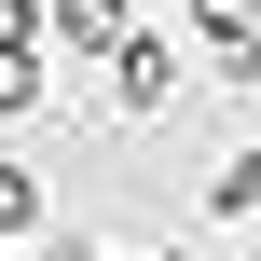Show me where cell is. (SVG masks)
I'll return each mask as SVG.
<instances>
[{
    "label": "cell",
    "instance_id": "obj_8",
    "mask_svg": "<svg viewBox=\"0 0 261 261\" xmlns=\"http://www.w3.org/2000/svg\"><path fill=\"white\" fill-rule=\"evenodd\" d=\"M0 41H41V0H0Z\"/></svg>",
    "mask_w": 261,
    "mask_h": 261
},
{
    "label": "cell",
    "instance_id": "obj_10",
    "mask_svg": "<svg viewBox=\"0 0 261 261\" xmlns=\"http://www.w3.org/2000/svg\"><path fill=\"white\" fill-rule=\"evenodd\" d=\"M248 261H261V248H248Z\"/></svg>",
    "mask_w": 261,
    "mask_h": 261
},
{
    "label": "cell",
    "instance_id": "obj_3",
    "mask_svg": "<svg viewBox=\"0 0 261 261\" xmlns=\"http://www.w3.org/2000/svg\"><path fill=\"white\" fill-rule=\"evenodd\" d=\"M0 248H41V165L0 151Z\"/></svg>",
    "mask_w": 261,
    "mask_h": 261
},
{
    "label": "cell",
    "instance_id": "obj_4",
    "mask_svg": "<svg viewBox=\"0 0 261 261\" xmlns=\"http://www.w3.org/2000/svg\"><path fill=\"white\" fill-rule=\"evenodd\" d=\"M41 110V41H0V124Z\"/></svg>",
    "mask_w": 261,
    "mask_h": 261
},
{
    "label": "cell",
    "instance_id": "obj_5",
    "mask_svg": "<svg viewBox=\"0 0 261 261\" xmlns=\"http://www.w3.org/2000/svg\"><path fill=\"white\" fill-rule=\"evenodd\" d=\"M206 83H261V28H206Z\"/></svg>",
    "mask_w": 261,
    "mask_h": 261
},
{
    "label": "cell",
    "instance_id": "obj_7",
    "mask_svg": "<svg viewBox=\"0 0 261 261\" xmlns=\"http://www.w3.org/2000/svg\"><path fill=\"white\" fill-rule=\"evenodd\" d=\"M179 14H206V28H261V0H179Z\"/></svg>",
    "mask_w": 261,
    "mask_h": 261
},
{
    "label": "cell",
    "instance_id": "obj_1",
    "mask_svg": "<svg viewBox=\"0 0 261 261\" xmlns=\"http://www.w3.org/2000/svg\"><path fill=\"white\" fill-rule=\"evenodd\" d=\"M110 69H124L110 96H124L138 124H151V110H179V41H165V28H124V55H110Z\"/></svg>",
    "mask_w": 261,
    "mask_h": 261
},
{
    "label": "cell",
    "instance_id": "obj_6",
    "mask_svg": "<svg viewBox=\"0 0 261 261\" xmlns=\"http://www.w3.org/2000/svg\"><path fill=\"white\" fill-rule=\"evenodd\" d=\"M206 206H234V220H261V138L234 151V165H220V179H206Z\"/></svg>",
    "mask_w": 261,
    "mask_h": 261
},
{
    "label": "cell",
    "instance_id": "obj_9",
    "mask_svg": "<svg viewBox=\"0 0 261 261\" xmlns=\"http://www.w3.org/2000/svg\"><path fill=\"white\" fill-rule=\"evenodd\" d=\"M28 261H55V248H28Z\"/></svg>",
    "mask_w": 261,
    "mask_h": 261
},
{
    "label": "cell",
    "instance_id": "obj_2",
    "mask_svg": "<svg viewBox=\"0 0 261 261\" xmlns=\"http://www.w3.org/2000/svg\"><path fill=\"white\" fill-rule=\"evenodd\" d=\"M124 28H138L124 0H41V41L55 55H124Z\"/></svg>",
    "mask_w": 261,
    "mask_h": 261
}]
</instances>
